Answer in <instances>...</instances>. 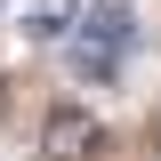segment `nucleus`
Returning <instances> with one entry per match:
<instances>
[{
    "label": "nucleus",
    "instance_id": "obj_4",
    "mask_svg": "<svg viewBox=\"0 0 161 161\" xmlns=\"http://www.w3.org/2000/svg\"><path fill=\"white\" fill-rule=\"evenodd\" d=\"M0 105H8V97H0Z\"/></svg>",
    "mask_w": 161,
    "mask_h": 161
},
{
    "label": "nucleus",
    "instance_id": "obj_1",
    "mask_svg": "<svg viewBox=\"0 0 161 161\" xmlns=\"http://www.w3.org/2000/svg\"><path fill=\"white\" fill-rule=\"evenodd\" d=\"M129 48H137V16H129L121 0H97L89 16L73 24V40H64V57H73V73H80V80H113Z\"/></svg>",
    "mask_w": 161,
    "mask_h": 161
},
{
    "label": "nucleus",
    "instance_id": "obj_3",
    "mask_svg": "<svg viewBox=\"0 0 161 161\" xmlns=\"http://www.w3.org/2000/svg\"><path fill=\"white\" fill-rule=\"evenodd\" d=\"M73 24H80V8H73V0H40L32 16H24V32H32L40 48H48V40L64 48V40H73Z\"/></svg>",
    "mask_w": 161,
    "mask_h": 161
},
{
    "label": "nucleus",
    "instance_id": "obj_2",
    "mask_svg": "<svg viewBox=\"0 0 161 161\" xmlns=\"http://www.w3.org/2000/svg\"><path fill=\"white\" fill-rule=\"evenodd\" d=\"M105 153V121L89 105H48L40 121V161H97Z\"/></svg>",
    "mask_w": 161,
    "mask_h": 161
}]
</instances>
